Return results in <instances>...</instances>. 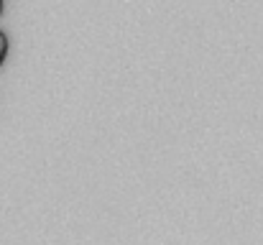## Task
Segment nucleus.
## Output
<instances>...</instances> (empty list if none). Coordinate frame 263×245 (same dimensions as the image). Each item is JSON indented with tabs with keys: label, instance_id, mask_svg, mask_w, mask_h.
Listing matches in <instances>:
<instances>
[{
	"label": "nucleus",
	"instance_id": "f257e3e1",
	"mask_svg": "<svg viewBox=\"0 0 263 245\" xmlns=\"http://www.w3.org/2000/svg\"><path fill=\"white\" fill-rule=\"evenodd\" d=\"M8 51H10V41H8V33L0 28V69H3V64L8 59Z\"/></svg>",
	"mask_w": 263,
	"mask_h": 245
},
{
	"label": "nucleus",
	"instance_id": "f03ea898",
	"mask_svg": "<svg viewBox=\"0 0 263 245\" xmlns=\"http://www.w3.org/2000/svg\"><path fill=\"white\" fill-rule=\"evenodd\" d=\"M3 5H5V3H3V0H0V15H3Z\"/></svg>",
	"mask_w": 263,
	"mask_h": 245
}]
</instances>
